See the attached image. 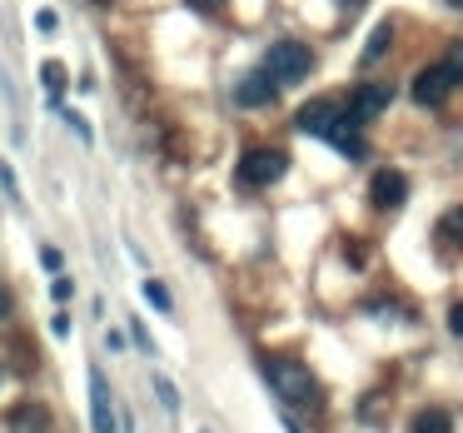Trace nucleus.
I'll list each match as a JSON object with an SVG mask.
<instances>
[{
    "label": "nucleus",
    "mask_w": 463,
    "mask_h": 433,
    "mask_svg": "<svg viewBox=\"0 0 463 433\" xmlns=\"http://www.w3.org/2000/svg\"><path fill=\"white\" fill-rule=\"evenodd\" d=\"M443 61H449V71L458 75V85H463V41H453V45H449V55H443Z\"/></svg>",
    "instance_id": "17"
},
{
    "label": "nucleus",
    "mask_w": 463,
    "mask_h": 433,
    "mask_svg": "<svg viewBox=\"0 0 463 433\" xmlns=\"http://www.w3.org/2000/svg\"><path fill=\"white\" fill-rule=\"evenodd\" d=\"M453 90H458V75L449 71V61L423 65V71H419V80H413V100H419V105H443Z\"/></svg>",
    "instance_id": "4"
},
{
    "label": "nucleus",
    "mask_w": 463,
    "mask_h": 433,
    "mask_svg": "<svg viewBox=\"0 0 463 433\" xmlns=\"http://www.w3.org/2000/svg\"><path fill=\"white\" fill-rule=\"evenodd\" d=\"M264 71H269L279 85H299L304 75L314 71V55H309L304 41H274L269 55H264Z\"/></svg>",
    "instance_id": "2"
},
{
    "label": "nucleus",
    "mask_w": 463,
    "mask_h": 433,
    "mask_svg": "<svg viewBox=\"0 0 463 433\" xmlns=\"http://www.w3.org/2000/svg\"><path fill=\"white\" fill-rule=\"evenodd\" d=\"M449 329L463 339V304H453V309H449Z\"/></svg>",
    "instance_id": "20"
},
{
    "label": "nucleus",
    "mask_w": 463,
    "mask_h": 433,
    "mask_svg": "<svg viewBox=\"0 0 463 433\" xmlns=\"http://www.w3.org/2000/svg\"><path fill=\"white\" fill-rule=\"evenodd\" d=\"M389 45H393V21H379L373 35H369V45H364V65H373L379 55H389Z\"/></svg>",
    "instance_id": "11"
},
{
    "label": "nucleus",
    "mask_w": 463,
    "mask_h": 433,
    "mask_svg": "<svg viewBox=\"0 0 463 433\" xmlns=\"http://www.w3.org/2000/svg\"><path fill=\"white\" fill-rule=\"evenodd\" d=\"M155 393H160V403H165V409H180V393H175V383L170 379H155Z\"/></svg>",
    "instance_id": "16"
},
{
    "label": "nucleus",
    "mask_w": 463,
    "mask_h": 433,
    "mask_svg": "<svg viewBox=\"0 0 463 433\" xmlns=\"http://www.w3.org/2000/svg\"><path fill=\"white\" fill-rule=\"evenodd\" d=\"M190 11H200V15H220L224 11V0H184Z\"/></svg>",
    "instance_id": "18"
},
{
    "label": "nucleus",
    "mask_w": 463,
    "mask_h": 433,
    "mask_svg": "<svg viewBox=\"0 0 463 433\" xmlns=\"http://www.w3.org/2000/svg\"><path fill=\"white\" fill-rule=\"evenodd\" d=\"M449 5H453V11H463V0H449Z\"/></svg>",
    "instance_id": "26"
},
{
    "label": "nucleus",
    "mask_w": 463,
    "mask_h": 433,
    "mask_svg": "<svg viewBox=\"0 0 463 433\" xmlns=\"http://www.w3.org/2000/svg\"><path fill=\"white\" fill-rule=\"evenodd\" d=\"M41 75H45V90H51V95H61V90H65V65H61V61H45V71H41Z\"/></svg>",
    "instance_id": "15"
},
{
    "label": "nucleus",
    "mask_w": 463,
    "mask_h": 433,
    "mask_svg": "<svg viewBox=\"0 0 463 433\" xmlns=\"http://www.w3.org/2000/svg\"><path fill=\"white\" fill-rule=\"evenodd\" d=\"M413 433H453L449 409H423L419 419H413Z\"/></svg>",
    "instance_id": "12"
},
{
    "label": "nucleus",
    "mask_w": 463,
    "mask_h": 433,
    "mask_svg": "<svg viewBox=\"0 0 463 433\" xmlns=\"http://www.w3.org/2000/svg\"><path fill=\"white\" fill-rule=\"evenodd\" d=\"M274 95H279V80H274L269 71H250V75H240V85H234V105H244V110H260V105H269Z\"/></svg>",
    "instance_id": "5"
},
{
    "label": "nucleus",
    "mask_w": 463,
    "mask_h": 433,
    "mask_svg": "<svg viewBox=\"0 0 463 433\" xmlns=\"http://www.w3.org/2000/svg\"><path fill=\"white\" fill-rule=\"evenodd\" d=\"M51 329L65 339V334H71V314H55V319H51Z\"/></svg>",
    "instance_id": "22"
},
{
    "label": "nucleus",
    "mask_w": 463,
    "mask_h": 433,
    "mask_svg": "<svg viewBox=\"0 0 463 433\" xmlns=\"http://www.w3.org/2000/svg\"><path fill=\"white\" fill-rule=\"evenodd\" d=\"M90 423L95 433H115V409H110V383L100 369H90Z\"/></svg>",
    "instance_id": "8"
},
{
    "label": "nucleus",
    "mask_w": 463,
    "mask_h": 433,
    "mask_svg": "<svg viewBox=\"0 0 463 433\" xmlns=\"http://www.w3.org/2000/svg\"><path fill=\"white\" fill-rule=\"evenodd\" d=\"M339 120H344V105L324 100V95H319V100H309L299 115H294V125H299L304 135H319V140H329V130H334Z\"/></svg>",
    "instance_id": "6"
},
{
    "label": "nucleus",
    "mask_w": 463,
    "mask_h": 433,
    "mask_svg": "<svg viewBox=\"0 0 463 433\" xmlns=\"http://www.w3.org/2000/svg\"><path fill=\"white\" fill-rule=\"evenodd\" d=\"M284 433H304V428H299V423H294V419H289V413H284Z\"/></svg>",
    "instance_id": "25"
},
{
    "label": "nucleus",
    "mask_w": 463,
    "mask_h": 433,
    "mask_svg": "<svg viewBox=\"0 0 463 433\" xmlns=\"http://www.w3.org/2000/svg\"><path fill=\"white\" fill-rule=\"evenodd\" d=\"M264 379L274 383V393H279L284 403H299V409L319 403V379H314L309 363H299V359H284V353L264 359Z\"/></svg>",
    "instance_id": "1"
},
{
    "label": "nucleus",
    "mask_w": 463,
    "mask_h": 433,
    "mask_svg": "<svg viewBox=\"0 0 463 433\" xmlns=\"http://www.w3.org/2000/svg\"><path fill=\"white\" fill-rule=\"evenodd\" d=\"M284 170H289V155H284V150H269V145H260V150H244V155H240V184H250V190H260V184H274Z\"/></svg>",
    "instance_id": "3"
},
{
    "label": "nucleus",
    "mask_w": 463,
    "mask_h": 433,
    "mask_svg": "<svg viewBox=\"0 0 463 433\" xmlns=\"http://www.w3.org/2000/svg\"><path fill=\"white\" fill-rule=\"evenodd\" d=\"M51 294H55V299L65 304V299H71V294H75V284H71V279H55V284H51Z\"/></svg>",
    "instance_id": "19"
},
{
    "label": "nucleus",
    "mask_w": 463,
    "mask_h": 433,
    "mask_svg": "<svg viewBox=\"0 0 463 433\" xmlns=\"http://www.w3.org/2000/svg\"><path fill=\"white\" fill-rule=\"evenodd\" d=\"M11 433H51V413L41 403H21L11 413Z\"/></svg>",
    "instance_id": "10"
},
{
    "label": "nucleus",
    "mask_w": 463,
    "mask_h": 433,
    "mask_svg": "<svg viewBox=\"0 0 463 433\" xmlns=\"http://www.w3.org/2000/svg\"><path fill=\"white\" fill-rule=\"evenodd\" d=\"M369 200L379 204V210H399V204L409 200V180H403L399 170H379L369 180Z\"/></svg>",
    "instance_id": "7"
},
{
    "label": "nucleus",
    "mask_w": 463,
    "mask_h": 433,
    "mask_svg": "<svg viewBox=\"0 0 463 433\" xmlns=\"http://www.w3.org/2000/svg\"><path fill=\"white\" fill-rule=\"evenodd\" d=\"M65 125H71V130H75V135H80V140H90V125H85V120H80V115H65Z\"/></svg>",
    "instance_id": "21"
},
{
    "label": "nucleus",
    "mask_w": 463,
    "mask_h": 433,
    "mask_svg": "<svg viewBox=\"0 0 463 433\" xmlns=\"http://www.w3.org/2000/svg\"><path fill=\"white\" fill-rule=\"evenodd\" d=\"M145 299H150V304H155V309H160V314H170V309H175L170 289H165L160 279H145Z\"/></svg>",
    "instance_id": "13"
},
{
    "label": "nucleus",
    "mask_w": 463,
    "mask_h": 433,
    "mask_svg": "<svg viewBox=\"0 0 463 433\" xmlns=\"http://www.w3.org/2000/svg\"><path fill=\"white\" fill-rule=\"evenodd\" d=\"M41 264L45 269H61V249H41Z\"/></svg>",
    "instance_id": "23"
},
{
    "label": "nucleus",
    "mask_w": 463,
    "mask_h": 433,
    "mask_svg": "<svg viewBox=\"0 0 463 433\" xmlns=\"http://www.w3.org/2000/svg\"><path fill=\"white\" fill-rule=\"evenodd\" d=\"M439 234H443V240H453V244H463V204H458V210H449V214H443Z\"/></svg>",
    "instance_id": "14"
},
{
    "label": "nucleus",
    "mask_w": 463,
    "mask_h": 433,
    "mask_svg": "<svg viewBox=\"0 0 463 433\" xmlns=\"http://www.w3.org/2000/svg\"><path fill=\"white\" fill-rule=\"evenodd\" d=\"M393 100V90H389V85H379V80H369V85H359V90H354V100H349V115H354V120H369V115H379L383 110V105H389Z\"/></svg>",
    "instance_id": "9"
},
{
    "label": "nucleus",
    "mask_w": 463,
    "mask_h": 433,
    "mask_svg": "<svg viewBox=\"0 0 463 433\" xmlns=\"http://www.w3.org/2000/svg\"><path fill=\"white\" fill-rule=\"evenodd\" d=\"M11 314V294H5V284H0V319Z\"/></svg>",
    "instance_id": "24"
},
{
    "label": "nucleus",
    "mask_w": 463,
    "mask_h": 433,
    "mask_svg": "<svg viewBox=\"0 0 463 433\" xmlns=\"http://www.w3.org/2000/svg\"><path fill=\"white\" fill-rule=\"evenodd\" d=\"M0 373H5V369H0Z\"/></svg>",
    "instance_id": "27"
}]
</instances>
